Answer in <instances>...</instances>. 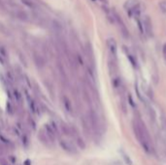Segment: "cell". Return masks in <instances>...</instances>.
Here are the masks:
<instances>
[{
	"label": "cell",
	"instance_id": "obj_21",
	"mask_svg": "<svg viewBox=\"0 0 166 165\" xmlns=\"http://www.w3.org/2000/svg\"><path fill=\"white\" fill-rule=\"evenodd\" d=\"M6 110H7L8 115H10V116H14L15 115L16 110H15L14 104H13L12 101H10V100L7 101V103H6Z\"/></svg>",
	"mask_w": 166,
	"mask_h": 165
},
{
	"label": "cell",
	"instance_id": "obj_4",
	"mask_svg": "<svg viewBox=\"0 0 166 165\" xmlns=\"http://www.w3.org/2000/svg\"><path fill=\"white\" fill-rule=\"evenodd\" d=\"M58 143H59L60 148L62 149L64 151H66V153H68L70 154L77 153V149L71 141L65 139V138H61V139H59V141H58Z\"/></svg>",
	"mask_w": 166,
	"mask_h": 165
},
{
	"label": "cell",
	"instance_id": "obj_7",
	"mask_svg": "<svg viewBox=\"0 0 166 165\" xmlns=\"http://www.w3.org/2000/svg\"><path fill=\"white\" fill-rule=\"evenodd\" d=\"M32 57H33L34 63H35V65L37 66L38 69H43L46 66V60H45L44 57H43L39 52L33 50V55H32Z\"/></svg>",
	"mask_w": 166,
	"mask_h": 165
},
{
	"label": "cell",
	"instance_id": "obj_35",
	"mask_svg": "<svg viewBox=\"0 0 166 165\" xmlns=\"http://www.w3.org/2000/svg\"><path fill=\"white\" fill-rule=\"evenodd\" d=\"M101 2H102V3H104V4H108V1H107V0H100Z\"/></svg>",
	"mask_w": 166,
	"mask_h": 165
},
{
	"label": "cell",
	"instance_id": "obj_6",
	"mask_svg": "<svg viewBox=\"0 0 166 165\" xmlns=\"http://www.w3.org/2000/svg\"><path fill=\"white\" fill-rule=\"evenodd\" d=\"M61 102H62L63 108L66 113L70 116H74V107H73V104H72V101L70 100V98H69L66 94H63L62 97H61Z\"/></svg>",
	"mask_w": 166,
	"mask_h": 165
},
{
	"label": "cell",
	"instance_id": "obj_33",
	"mask_svg": "<svg viewBox=\"0 0 166 165\" xmlns=\"http://www.w3.org/2000/svg\"><path fill=\"white\" fill-rule=\"evenodd\" d=\"M0 63H1L2 65L6 64V59H5L3 57H1V55H0Z\"/></svg>",
	"mask_w": 166,
	"mask_h": 165
},
{
	"label": "cell",
	"instance_id": "obj_20",
	"mask_svg": "<svg viewBox=\"0 0 166 165\" xmlns=\"http://www.w3.org/2000/svg\"><path fill=\"white\" fill-rule=\"evenodd\" d=\"M0 142L8 148H12V149L14 148V144H13L12 141L10 139H8L7 137H5L4 135H2L1 133H0Z\"/></svg>",
	"mask_w": 166,
	"mask_h": 165
},
{
	"label": "cell",
	"instance_id": "obj_9",
	"mask_svg": "<svg viewBox=\"0 0 166 165\" xmlns=\"http://www.w3.org/2000/svg\"><path fill=\"white\" fill-rule=\"evenodd\" d=\"M43 129H44V131L47 134L48 138H49L50 141L53 144L55 143V141H57V139L58 137H57V133L55 132V130H53V128L52 125H51L50 123H45L44 126H43Z\"/></svg>",
	"mask_w": 166,
	"mask_h": 165
},
{
	"label": "cell",
	"instance_id": "obj_30",
	"mask_svg": "<svg viewBox=\"0 0 166 165\" xmlns=\"http://www.w3.org/2000/svg\"><path fill=\"white\" fill-rule=\"evenodd\" d=\"M0 165H11V163L5 158H0Z\"/></svg>",
	"mask_w": 166,
	"mask_h": 165
},
{
	"label": "cell",
	"instance_id": "obj_11",
	"mask_svg": "<svg viewBox=\"0 0 166 165\" xmlns=\"http://www.w3.org/2000/svg\"><path fill=\"white\" fill-rule=\"evenodd\" d=\"M58 125H59V130L61 134H63L64 136L67 137L73 136V131H72L71 126H69L68 123H66L65 121H60L58 123Z\"/></svg>",
	"mask_w": 166,
	"mask_h": 165
},
{
	"label": "cell",
	"instance_id": "obj_8",
	"mask_svg": "<svg viewBox=\"0 0 166 165\" xmlns=\"http://www.w3.org/2000/svg\"><path fill=\"white\" fill-rule=\"evenodd\" d=\"M37 137H38V140L40 141V143L43 144L45 147H47V148H52L53 147V144L51 142L50 139L48 138L47 134L45 133L44 129H43V128L39 129L38 133H37Z\"/></svg>",
	"mask_w": 166,
	"mask_h": 165
},
{
	"label": "cell",
	"instance_id": "obj_37",
	"mask_svg": "<svg viewBox=\"0 0 166 165\" xmlns=\"http://www.w3.org/2000/svg\"><path fill=\"white\" fill-rule=\"evenodd\" d=\"M0 131H1V128H0ZM0 133H1V132H0Z\"/></svg>",
	"mask_w": 166,
	"mask_h": 165
},
{
	"label": "cell",
	"instance_id": "obj_10",
	"mask_svg": "<svg viewBox=\"0 0 166 165\" xmlns=\"http://www.w3.org/2000/svg\"><path fill=\"white\" fill-rule=\"evenodd\" d=\"M57 70H58V73H59V76L61 78V81L64 84V86H67L68 84V76H67V73H66L65 69H64V66L62 64V62L58 59L57 60Z\"/></svg>",
	"mask_w": 166,
	"mask_h": 165
},
{
	"label": "cell",
	"instance_id": "obj_5",
	"mask_svg": "<svg viewBox=\"0 0 166 165\" xmlns=\"http://www.w3.org/2000/svg\"><path fill=\"white\" fill-rule=\"evenodd\" d=\"M112 16H113L114 22H116L117 23V25H119L120 30V33L122 34L124 38L127 39L128 37H129V32H128V30H127L126 26H125V25H124V22H122V18H120V16L117 15L116 12H113V13H112Z\"/></svg>",
	"mask_w": 166,
	"mask_h": 165
},
{
	"label": "cell",
	"instance_id": "obj_1",
	"mask_svg": "<svg viewBox=\"0 0 166 165\" xmlns=\"http://www.w3.org/2000/svg\"><path fill=\"white\" fill-rule=\"evenodd\" d=\"M133 131H134L135 137L137 138L138 142L140 143L141 147L143 150L148 153H152V140L150 133L145 126L144 122L140 119H134L133 121Z\"/></svg>",
	"mask_w": 166,
	"mask_h": 165
},
{
	"label": "cell",
	"instance_id": "obj_19",
	"mask_svg": "<svg viewBox=\"0 0 166 165\" xmlns=\"http://www.w3.org/2000/svg\"><path fill=\"white\" fill-rule=\"evenodd\" d=\"M20 139H21V144L25 149H28L29 147V144H30V141H29V136L28 134L25 131H23L20 135Z\"/></svg>",
	"mask_w": 166,
	"mask_h": 165
},
{
	"label": "cell",
	"instance_id": "obj_24",
	"mask_svg": "<svg viewBox=\"0 0 166 165\" xmlns=\"http://www.w3.org/2000/svg\"><path fill=\"white\" fill-rule=\"evenodd\" d=\"M20 1L23 2V3L25 4V5H26L27 7L31 8V9H35V8H36L35 3H34L32 0H20Z\"/></svg>",
	"mask_w": 166,
	"mask_h": 165
},
{
	"label": "cell",
	"instance_id": "obj_23",
	"mask_svg": "<svg viewBox=\"0 0 166 165\" xmlns=\"http://www.w3.org/2000/svg\"><path fill=\"white\" fill-rule=\"evenodd\" d=\"M27 123H28L29 127H30L33 131H36L37 130V123H36L35 119H34L33 118H31L30 116H29L28 119H27Z\"/></svg>",
	"mask_w": 166,
	"mask_h": 165
},
{
	"label": "cell",
	"instance_id": "obj_29",
	"mask_svg": "<svg viewBox=\"0 0 166 165\" xmlns=\"http://www.w3.org/2000/svg\"><path fill=\"white\" fill-rule=\"evenodd\" d=\"M124 158L125 162H126L128 165H132V161H131V159L129 158V156H128L127 154H125L124 153Z\"/></svg>",
	"mask_w": 166,
	"mask_h": 165
},
{
	"label": "cell",
	"instance_id": "obj_36",
	"mask_svg": "<svg viewBox=\"0 0 166 165\" xmlns=\"http://www.w3.org/2000/svg\"><path fill=\"white\" fill-rule=\"evenodd\" d=\"M0 113H1V109H0Z\"/></svg>",
	"mask_w": 166,
	"mask_h": 165
},
{
	"label": "cell",
	"instance_id": "obj_13",
	"mask_svg": "<svg viewBox=\"0 0 166 165\" xmlns=\"http://www.w3.org/2000/svg\"><path fill=\"white\" fill-rule=\"evenodd\" d=\"M44 85H45V87H46L48 92H49L51 98H52L53 100H55V87H53V82H51L50 80H48V79H44Z\"/></svg>",
	"mask_w": 166,
	"mask_h": 165
},
{
	"label": "cell",
	"instance_id": "obj_31",
	"mask_svg": "<svg viewBox=\"0 0 166 165\" xmlns=\"http://www.w3.org/2000/svg\"><path fill=\"white\" fill-rule=\"evenodd\" d=\"M9 158H10V161H9L10 163H16V162H17V158H16L15 155H10Z\"/></svg>",
	"mask_w": 166,
	"mask_h": 165
},
{
	"label": "cell",
	"instance_id": "obj_18",
	"mask_svg": "<svg viewBox=\"0 0 166 165\" xmlns=\"http://www.w3.org/2000/svg\"><path fill=\"white\" fill-rule=\"evenodd\" d=\"M5 77H6V80L8 82V86H13V85L16 82V76H15V74L13 73V71L7 70Z\"/></svg>",
	"mask_w": 166,
	"mask_h": 165
},
{
	"label": "cell",
	"instance_id": "obj_17",
	"mask_svg": "<svg viewBox=\"0 0 166 165\" xmlns=\"http://www.w3.org/2000/svg\"><path fill=\"white\" fill-rule=\"evenodd\" d=\"M12 93H13V98H14V100L18 105H21V103H23V95H21L20 90L18 89H16V87H13Z\"/></svg>",
	"mask_w": 166,
	"mask_h": 165
},
{
	"label": "cell",
	"instance_id": "obj_27",
	"mask_svg": "<svg viewBox=\"0 0 166 165\" xmlns=\"http://www.w3.org/2000/svg\"><path fill=\"white\" fill-rule=\"evenodd\" d=\"M6 148H7L6 146H4L3 144L0 142V155H3V154L6 153V151H7Z\"/></svg>",
	"mask_w": 166,
	"mask_h": 165
},
{
	"label": "cell",
	"instance_id": "obj_25",
	"mask_svg": "<svg viewBox=\"0 0 166 165\" xmlns=\"http://www.w3.org/2000/svg\"><path fill=\"white\" fill-rule=\"evenodd\" d=\"M0 55L3 57L5 59H7L8 58V52L6 50V48H5L4 46H2V45H0Z\"/></svg>",
	"mask_w": 166,
	"mask_h": 165
},
{
	"label": "cell",
	"instance_id": "obj_3",
	"mask_svg": "<svg viewBox=\"0 0 166 165\" xmlns=\"http://www.w3.org/2000/svg\"><path fill=\"white\" fill-rule=\"evenodd\" d=\"M87 119H88V122H89V125L92 127V130L94 133H98L99 132V119H98V116L96 114V112L93 110L92 108L89 109L88 111V114H87Z\"/></svg>",
	"mask_w": 166,
	"mask_h": 165
},
{
	"label": "cell",
	"instance_id": "obj_16",
	"mask_svg": "<svg viewBox=\"0 0 166 165\" xmlns=\"http://www.w3.org/2000/svg\"><path fill=\"white\" fill-rule=\"evenodd\" d=\"M81 122H82V126H83V129H84L85 134H87V136H90L92 130V127H90V125H89V122H88L87 118H85V117H82Z\"/></svg>",
	"mask_w": 166,
	"mask_h": 165
},
{
	"label": "cell",
	"instance_id": "obj_32",
	"mask_svg": "<svg viewBox=\"0 0 166 165\" xmlns=\"http://www.w3.org/2000/svg\"><path fill=\"white\" fill-rule=\"evenodd\" d=\"M162 54H163V57H164L165 60H166V44L163 45V48H162Z\"/></svg>",
	"mask_w": 166,
	"mask_h": 165
},
{
	"label": "cell",
	"instance_id": "obj_14",
	"mask_svg": "<svg viewBox=\"0 0 166 165\" xmlns=\"http://www.w3.org/2000/svg\"><path fill=\"white\" fill-rule=\"evenodd\" d=\"M107 45H108V49H109V54L110 57H113L117 58V44L116 41L114 39H109L107 41Z\"/></svg>",
	"mask_w": 166,
	"mask_h": 165
},
{
	"label": "cell",
	"instance_id": "obj_22",
	"mask_svg": "<svg viewBox=\"0 0 166 165\" xmlns=\"http://www.w3.org/2000/svg\"><path fill=\"white\" fill-rule=\"evenodd\" d=\"M76 144H77V146L81 149V150H85V149L87 148L85 141L84 140V138L81 137L80 135H77V136H76Z\"/></svg>",
	"mask_w": 166,
	"mask_h": 165
},
{
	"label": "cell",
	"instance_id": "obj_34",
	"mask_svg": "<svg viewBox=\"0 0 166 165\" xmlns=\"http://www.w3.org/2000/svg\"><path fill=\"white\" fill-rule=\"evenodd\" d=\"M25 165H30V160H28V159H26L25 162Z\"/></svg>",
	"mask_w": 166,
	"mask_h": 165
},
{
	"label": "cell",
	"instance_id": "obj_2",
	"mask_svg": "<svg viewBox=\"0 0 166 165\" xmlns=\"http://www.w3.org/2000/svg\"><path fill=\"white\" fill-rule=\"evenodd\" d=\"M23 93H25V100L28 104V107L30 109V112L33 115H39L41 116V110L40 108L37 106V103L35 102V100L33 99V97L31 96V94L29 93V91L26 89H23Z\"/></svg>",
	"mask_w": 166,
	"mask_h": 165
},
{
	"label": "cell",
	"instance_id": "obj_15",
	"mask_svg": "<svg viewBox=\"0 0 166 165\" xmlns=\"http://www.w3.org/2000/svg\"><path fill=\"white\" fill-rule=\"evenodd\" d=\"M82 95H83L84 100L85 101V103H87L88 106H92V94H90V92H89V89H88L85 86L83 87V89H82Z\"/></svg>",
	"mask_w": 166,
	"mask_h": 165
},
{
	"label": "cell",
	"instance_id": "obj_28",
	"mask_svg": "<svg viewBox=\"0 0 166 165\" xmlns=\"http://www.w3.org/2000/svg\"><path fill=\"white\" fill-rule=\"evenodd\" d=\"M159 7H160V10H161L163 13H165V14H166V1L161 2V3L159 4Z\"/></svg>",
	"mask_w": 166,
	"mask_h": 165
},
{
	"label": "cell",
	"instance_id": "obj_12",
	"mask_svg": "<svg viewBox=\"0 0 166 165\" xmlns=\"http://www.w3.org/2000/svg\"><path fill=\"white\" fill-rule=\"evenodd\" d=\"M143 27H144V30H145L147 35L148 36L152 35V22H151V18H150V17H148V16H146V17L144 18Z\"/></svg>",
	"mask_w": 166,
	"mask_h": 165
},
{
	"label": "cell",
	"instance_id": "obj_26",
	"mask_svg": "<svg viewBox=\"0 0 166 165\" xmlns=\"http://www.w3.org/2000/svg\"><path fill=\"white\" fill-rule=\"evenodd\" d=\"M0 82H1V84L3 85V87H5V89H7V87H8V82L6 80V77H5V75H3L2 73H0Z\"/></svg>",
	"mask_w": 166,
	"mask_h": 165
}]
</instances>
